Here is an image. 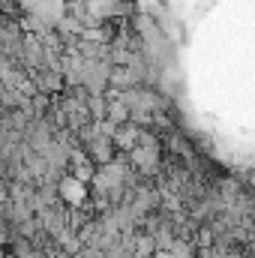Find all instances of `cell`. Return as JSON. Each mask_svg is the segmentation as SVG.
Instances as JSON below:
<instances>
[{"label":"cell","instance_id":"1","mask_svg":"<svg viewBox=\"0 0 255 258\" xmlns=\"http://www.w3.org/2000/svg\"><path fill=\"white\" fill-rule=\"evenodd\" d=\"M156 258H168V255H165V252H159V255H156Z\"/></svg>","mask_w":255,"mask_h":258}]
</instances>
